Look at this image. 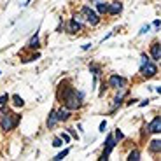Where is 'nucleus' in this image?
Instances as JSON below:
<instances>
[{
  "instance_id": "nucleus-18",
  "label": "nucleus",
  "mask_w": 161,
  "mask_h": 161,
  "mask_svg": "<svg viewBox=\"0 0 161 161\" xmlns=\"http://www.w3.org/2000/svg\"><path fill=\"white\" fill-rule=\"evenodd\" d=\"M28 47H39V37H37V35L28 42Z\"/></svg>"
},
{
  "instance_id": "nucleus-4",
  "label": "nucleus",
  "mask_w": 161,
  "mask_h": 161,
  "mask_svg": "<svg viewBox=\"0 0 161 161\" xmlns=\"http://www.w3.org/2000/svg\"><path fill=\"white\" fill-rule=\"evenodd\" d=\"M116 147V142H114V137L112 135H109L107 140H105V151H103V154L100 159H109V154L112 152V149Z\"/></svg>"
},
{
  "instance_id": "nucleus-20",
  "label": "nucleus",
  "mask_w": 161,
  "mask_h": 161,
  "mask_svg": "<svg viewBox=\"0 0 161 161\" xmlns=\"http://www.w3.org/2000/svg\"><path fill=\"white\" fill-rule=\"evenodd\" d=\"M7 100H9V97H7V95H2V97H0V105L7 103Z\"/></svg>"
},
{
  "instance_id": "nucleus-13",
  "label": "nucleus",
  "mask_w": 161,
  "mask_h": 161,
  "mask_svg": "<svg viewBox=\"0 0 161 161\" xmlns=\"http://www.w3.org/2000/svg\"><path fill=\"white\" fill-rule=\"evenodd\" d=\"M12 103H14L16 107H23V105H25V102H23V98L19 97V95H14V97H12Z\"/></svg>"
},
{
  "instance_id": "nucleus-9",
  "label": "nucleus",
  "mask_w": 161,
  "mask_h": 161,
  "mask_svg": "<svg viewBox=\"0 0 161 161\" xmlns=\"http://www.w3.org/2000/svg\"><path fill=\"white\" fill-rule=\"evenodd\" d=\"M56 116H58V121H67L70 118V109H67V107L60 109L58 112H56Z\"/></svg>"
},
{
  "instance_id": "nucleus-3",
  "label": "nucleus",
  "mask_w": 161,
  "mask_h": 161,
  "mask_svg": "<svg viewBox=\"0 0 161 161\" xmlns=\"http://www.w3.org/2000/svg\"><path fill=\"white\" fill-rule=\"evenodd\" d=\"M82 14L86 18V21L91 23V25H98V21H100V18L97 16V12L93 11V9H89V7H82Z\"/></svg>"
},
{
  "instance_id": "nucleus-14",
  "label": "nucleus",
  "mask_w": 161,
  "mask_h": 161,
  "mask_svg": "<svg viewBox=\"0 0 161 161\" xmlns=\"http://www.w3.org/2000/svg\"><path fill=\"white\" fill-rule=\"evenodd\" d=\"M159 149H161V142L159 140H152V142H151V151H152V152H158Z\"/></svg>"
},
{
  "instance_id": "nucleus-6",
  "label": "nucleus",
  "mask_w": 161,
  "mask_h": 161,
  "mask_svg": "<svg viewBox=\"0 0 161 161\" xmlns=\"http://www.w3.org/2000/svg\"><path fill=\"white\" fill-rule=\"evenodd\" d=\"M147 130H149L151 133H159V131H161V118H154V119H152V123L147 126Z\"/></svg>"
},
{
  "instance_id": "nucleus-23",
  "label": "nucleus",
  "mask_w": 161,
  "mask_h": 161,
  "mask_svg": "<svg viewBox=\"0 0 161 161\" xmlns=\"http://www.w3.org/2000/svg\"><path fill=\"white\" fill-rule=\"evenodd\" d=\"M105 128H107V123H105V121H102V124H100V131H103Z\"/></svg>"
},
{
  "instance_id": "nucleus-16",
  "label": "nucleus",
  "mask_w": 161,
  "mask_h": 161,
  "mask_svg": "<svg viewBox=\"0 0 161 161\" xmlns=\"http://www.w3.org/2000/svg\"><path fill=\"white\" fill-rule=\"evenodd\" d=\"M128 159H130V161H138V159H140V152H138V151H133V152H130Z\"/></svg>"
},
{
  "instance_id": "nucleus-11",
  "label": "nucleus",
  "mask_w": 161,
  "mask_h": 161,
  "mask_svg": "<svg viewBox=\"0 0 161 161\" xmlns=\"http://www.w3.org/2000/svg\"><path fill=\"white\" fill-rule=\"evenodd\" d=\"M80 28H82V25H80V23L77 21V19H75V18H74V19H72V21L68 23V32H70V33H75V32H79Z\"/></svg>"
},
{
  "instance_id": "nucleus-8",
  "label": "nucleus",
  "mask_w": 161,
  "mask_h": 161,
  "mask_svg": "<svg viewBox=\"0 0 161 161\" xmlns=\"http://www.w3.org/2000/svg\"><path fill=\"white\" fill-rule=\"evenodd\" d=\"M151 54H152V60H154V61H159L161 60V46L159 44H152V46H151Z\"/></svg>"
},
{
  "instance_id": "nucleus-12",
  "label": "nucleus",
  "mask_w": 161,
  "mask_h": 161,
  "mask_svg": "<svg viewBox=\"0 0 161 161\" xmlns=\"http://www.w3.org/2000/svg\"><path fill=\"white\" fill-rule=\"evenodd\" d=\"M121 9H123L121 2H112V4L109 6V9H107V11L110 12V14H118V12H121Z\"/></svg>"
},
{
  "instance_id": "nucleus-5",
  "label": "nucleus",
  "mask_w": 161,
  "mask_h": 161,
  "mask_svg": "<svg viewBox=\"0 0 161 161\" xmlns=\"http://www.w3.org/2000/svg\"><path fill=\"white\" fill-rule=\"evenodd\" d=\"M156 72H158V68H156L154 63H151V61L142 63V74H144V77H152V75H156Z\"/></svg>"
},
{
  "instance_id": "nucleus-22",
  "label": "nucleus",
  "mask_w": 161,
  "mask_h": 161,
  "mask_svg": "<svg viewBox=\"0 0 161 161\" xmlns=\"http://www.w3.org/2000/svg\"><path fill=\"white\" fill-rule=\"evenodd\" d=\"M149 32V27H147V25H145V27H142V30H140V33H147Z\"/></svg>"
},
{
  "instance_id": "nucleus-17",
  "label": "nucleus",
  "mask_w": 161,
  "mask_h": 161,
  "mask_svg": "<svg viewBox=\"0 0 161 161\" xmlns=\"http://www.w3.org/2000/svg\"><path fill=\"white\" fill-rule=\"evenodd\" d=\"M68 152H70V149H65V151H63V152H60V154H56V156H54L53 159H56V161H60V159H63L65 156L68 154Z\"/></svg>"
},
{
  "instance_id": "nucleus-15",
  "label": "nucleus",
  "mask_w": 161,
  "mask_h": 161,
  "mask_svg": "<svg viewBox=\"0 0 161 161\" xmlns=\"http://www.w3.org/2000/svg\"><path fill=\"white\" fill-rule=\"evenodd\" d=\"M97 9H98V12H100V14H103V12H107L109 6H107V4H105V2H100V4H98V6H97Z\"/></svg>"
},
{
  "instance_id": "nucleus-21",
  "label": "nucleus",
  "mask_w": 161,
  "mask_h": 161,
  "mask_svg": "<svg viewBox=\"0 0 161 161\" xmlns=\"http://www.w3.org/2000/svg\"><path fill=\"white\" fill-rule=\"evenodd\" d=\"M53 145H54V147H60V145H61V138H54L53 140Z\"/></svg>"
},
{
  "instance_id": "nucleus-10",
  "label": "nucleus",
  "mask_w": 161,
  "mask_h": 161,
  "mask_svg": "<svg viewBox=\"0 0 161 161\" xmlns=\"http://www.w3.org/2000/svg\"><path fill=\"white\" fill-rule=\"evenodd\" d=\"M58 123V116H56V110H51V114L47 116V128H54Z\"/></svg>"
},
{
  "instance_id": "nucleus-1",
  "label": "nucleus",
  "mask_w": 161,
  "mask_h": 161,
  "mask_svg": "<svg viewBox=\"0 0 161 161\" xmlns=\"http://www.w3.org/2000/svg\"><path fill=\"white\" fill-rule=\"evenodd\" d=\"M61 100L65 102V107L67 109H79L80 102H82V93H77L74 88H65L63 95H61Z\"/></svg>"
},
{
  "instance_id": "nucleus-19",
  "label": "nucleus",
  "mask_w": 161,
  "mask_h": 161,
  "mask_svg": "<svg viewBox=\"0 0 161 161\" xmlns=\"http://www.w3.org/2000/svg\"><path fill=\"white\" fill-rule=\"evenodd\" d=\"M114 138H118V140H123L124 138V135L119 131V130H116V133H114Z\"/></svg>"
},
{
  "instance_id": "nucleus-2",
  "label": "nucleus",
  "mask_w": 161,
  "mask_h": 161,
  "mask_svg": "<svg viewBox=\"0 0 161 161\" xmlns=\"http://www.w3.org/2000/svg\"><path fill=\"white\" fill-rule=\"evenodd\" d=\"M19 123V116H16V114H6L4 118H2V121H0V124H2V130H6V131H9V130H12L16 124Z\"/></svg>"
},
{
  "instance_id": "nucleus-24",
  "label": "nucleus",
  "mask_w": 161,
  "mask_h": 161,
  "mask_svg": "<svg viewBox=\"0 0 161 161\" xmlns=\"http://www.w3.org/2000/svg\"><path fill=\"white\" fill-rule=\"evenodd\" d=\"M61 138H63L65 142H68V140H70V138H68V135H67V133H63V135H61Z\"/></svg>"
},
{
  "instance_id": "nucleus-7",
  "label": "nucleus",
  "mask_w": 161,
  "mask_h": 161,
  "mask_svg": "<svg viewBox=\"0 0 161 161\" xmlns=\"http://www.w3.org/2000/svg\"><path fill=\"white\" fill-rule=\"evenodd\" d=\"M124 82H126V80H124L123 77H119V75H112V77L109 79V84H110V88H123Z\"/></svg>"
}]
</instances>
